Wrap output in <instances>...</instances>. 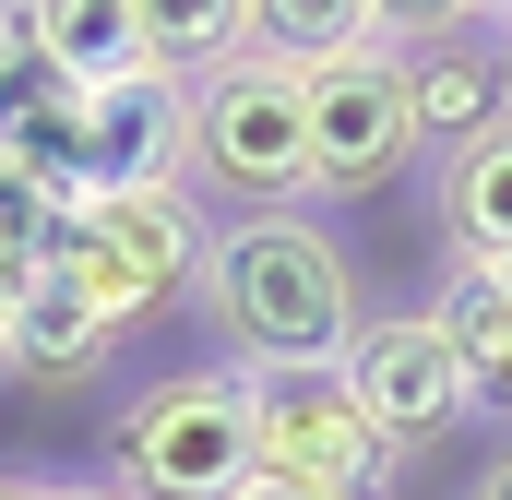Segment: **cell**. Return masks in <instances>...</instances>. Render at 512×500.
<instances>
[{"label": "cell", "mask_w": 512, "mask_h": 500, "mask_svg": "<svg viewBox=\"0 0 512 500\" xmlns=\"http://www.w3.org/2000/svg\"><path fill=\"white\" fill-rule=\"evenodd\" d=\"M60 239V191L24 167V155H0V274H36Z\"/></svg>", "instance_id": "cell-16"}, {"label": "cell", "mask_w": 512, "mask_h": 500, "mask_svg": "<svg viewBox=\"0 0 512 500\" xmlns=\"http://www.w3.org/2000/svg\"><path fill=\"white\" fill-rule=\"evenodd\" d=\"M346 393H358V417L382 429L393 453L405 441H441L453 417H477V370H465V346H453V322L441 310H393V322H358V346H346Z\"/></svg>", "instance_id": "cell-8"}, {"label": "cell", "mask_w": 512, "mask_h": 500, "mask_svg": "<svg viewBox=\"0 0 512 500\" xmlns=\"http://www.w3.org/2000/svg\"><path fill=\"white\" fill-rule=\"evenodd\" d=\"M179 108H191V84H167V72H143V84H96V96H72V131L48 143V167H36V179H48L60 203L179 191V167H191Z\"/></svg>", "instance_id": "cell-6"}, {"label": "cell", "mask_w": 512, "mask_h": 500, "mask_svg": "<svg viewBox=\"0 0 512 500\" xmlns=\"http://www.w3.org/2000/svg\"><path fill=\"white\" fill-rule=\"evenodd\" d=\"M310 96V191H382L417 155V96H405V48H346L298 72Z\"/></svg>", "instance_id": "cell-7"}, {"label": "cell", "mask_w": 512, "mask_h": 500, "mask_svg": "<svg viewBox=\"0 0 512 500\" xmlns=\"http://www.w3.org/2000/svg\"><path fill=\"white\" fill-rule=\"evenodd\" d=\"M453 286H465V298H477V310H501V322H512V250H501V262H465V274H453Z\"/></svg>", "instance_id": "cell-18"}, {"label": "cell", "mask_w": 512, "mask_h": 500, "mask_svg": "<svg viewBox=\"0 0 512 500\" xmlns=\"http://www.w3.org/2000/svg\"><path fill=\"white\" fill-rule=\"evenodd\" d=\"M441 227H453L465 262H501V250H512V120L441 167Z\"/></svg>", "instance_id": "cell-14"}, {"label": "cell", "mask_w": 512, "mask_h": 500, "mask_svg": "<svg viewBox=\"0 0 512 500\" xmlns=\"http://www.w3.org/2000/svg\"><path fill=\"white\" fill-rule=\"evenodd\" d=\"M108 346H120V322H108V310H96V298H84V286H72L60 262H36V274L12 286L0 358H12L24 381H84L96 358H108Z\"/></svg>", "instance_id": "cell-10"}, {"label": "cell", "mask_w": 512, "mask_h": 500, "mask_svg": "<svg viewBox=\"0 0 512 500\" xmlns=\"http://www.w3.org/2000/svg\"><path fill=\"white\" fill-rule=\"evenodd\" d=\"M477 12H501V24H512V0H477Z\"/></svg>", "instance_id": "cell-24"}, {"label": "cell", "mask_w": 512, "mask_h": 500, "mask_svg": "<svg viewBox=\"0 0 512 500\" xmlns=\"http://www.w3.org/2000/svg\"><path fill=\"white\" fill-rule=\"evenodd\" d=\"M48 262L108 310V322H155L167 298H191V274H203V215H191V191H108V203H60V239Z\"/></svg>", "instance_id": "cell-4"}, {"label": "cell", "mask_w": 512, "mask_h": 500, "mask_svg": "<svg viewBox=\"0 0 512 500\" xmlns=\"http://www.w3.org/2000/svg\"><path fill=\"white\" fill-rule=\"evenodd\" d=\"M251 48L262 60H346V48H382L370 0H251Z\"/></svg>", "instance_id": "cell-15"}, {"label": "cell", "mask_w": 512, "mask_h": 500, "mask_svg": "<svg viewBox=\"0 0 512 500\" xmlns=\"http://www.w3.org/2000/svg\"><path fill=\"white\" fill-rule=\"evenodd\" d=\"M120 500H239L251 489V370H167L108 429Z\"/></svg>", "instance_id": "cell-2"}, {"label": "cell", "mask_w": 512, "mask_h": 500, "mask_svg": "<svg viewBox=\"0 0 512 500\" xmlns=\"http://www.w3.org/2000/svg\"><path fill=\"white\" fill-rule=\"evenodd\" d=\"M72 96L84 84H60V60L24 36V12H0V155L48 167V143L72 131Z\"/></svg>", "instance_id": "cell-12"}, {"label": "cell", "mask_w": 512, "mask_h": 500, "mask_svg": "<svg viewBox=\"0 0 512 500\" xmlns=\"http://www.w3.org/2000/svg\"><path fill=\"white\" fill-rule=\"evenodd\" d=\"M405 96H417V143H441V155L489 143V131L512 120V36L453 24V36L405 48Z\"/></svg>", "instance_id": "cell-9"}, {"label": "cell", "mask_w": 512, "mask_h": 500, "mask_svg": "<svg viewBox=\"0 0 512 500\" xmlns=\"http://www.w3.org/2000/svg\"><path fill=\"white\" fill-rule=\"evenodd\" d=\"M239 500H322V489H286V477H262V465H251V489H239Z\"/></svg>", "instance_id": "cell-19"}, {"label": "cell", "mask_w": 512, "mask_h": 500, "mask_svg": "<svg viewBox=\"0 0 512 500\" xmlns=\"http://www.w3.org/2000/svg\"><path fill=\"white\" fill-rule=\"evenodd\" d=\"M12 286H24V274H0V322H12Z\"/></svg>", "instance_id": "cell-22"}, {"label": "cell", "mask_w": 512, "mask_h": 500, "mask_svg": "<svg viewBox=\"0 0 512 500\" xmlns=\"http://www.w3.org/2000/svg\"><path fill=\"white\" fill-rule=\"evenodd\" d=\"M0 500H60V489H48V477H0Z\"/></svg>", "instance_id": "cell-20"}, {"label": "cell", "mask_w": 512, "mask_h": 500, "mask_svg": "<svg viewBox=\"0 0 512 500\" xmlns=\"http://www.w3.org/2000/svg\"><path fill=\"white\" fill-rule=\"evenodd\" d=\"M501 36H512V24H501Z\"/></svg>", "instance_id": "cell-25"}, {"label": "cell", "mask_w": 512, "mask_h": 500, "mask_svg": "<svg viewBox=\"0 0 512 500\" xmlns=\"http://www.w3.org/2000/svg\"><path fill=\"white\" fill-rule=\"evenodd\" d=\"M370 24H382V36H417V48H429V36L477 24V0H370Z\"/></svg>", "instance_id": "cell-17"}, {"label": "cell", "mask_w": 512, "mask_h": 500, "mask_svg": "<svg viewBox=\"0 0 512 500\" xmlns=\"http://www.w3.org/2000/svg\"><path fill=\"white\" fill-rule=\"evenodd\" d=\"M60 500H120V489H60Z\"/></svg>", "instance_id": "cell-23"}, {"label": "cell", "mask_w": 512, "mask_h": 500, "mask_svg": "<svg viewBox=\"0 0 512 500\" xmlns=\"http://www.w3.org/2000/svg\"><path fill=\"white\" fill-rule=\"evenodd\" d=\"M179 143H191L179 179H203L227 203H298L310 191V96H298V60L239 48L227 72H203L191 108H179Z\"/></svg>", "instance_id": "cell-3"}, {"label": "cell", "mask_w": 512, "mask_h": 500, "mask_svg": "<svg viewBox=\"0 0 512 500\" xmlns=\"http://www.w3.org/2000/svg\"><path fill=\"white\" fill-rule=\"evenodd\" d=\"M477 500H512V465H489V477H477Z\"/></svg>", "instance_id": "cell-21"}, {"label": "cell", "mask_w": 512, "mask_h": 500, "mask_svg": "<svg viewBox=\"0 0 512 500\" xmlns=\"http://www.w3.org/2000/svg\"><path fill=\"white\" fill-rule=\"evenodd\" d=\"M24 12V36L60 60V84H143L155 72V48H143V24H131V0H12Z\"/></svg>", "instance_id": "cell-11"}, {"label": "cell", "mask_w": 512, "mask_h": 500, "mask_svg": "<svg viewBox=\"0 0 512 500\" xmlns=\"http://www.w3.org/2000/svg\"><path fill=\"white\" fill-rule=\"evenodd\" d=\"M251 465L322 500H393L405 453L358 417V393L334 370H286V381H251Z\"/></svg>", "instance_id": "cell-5"}, {"label": "cell", "mask_w": 512, "mask_h": 500, "mask_svg": "<svg viewBox=\"0 0 512 500\" xmlns=\"http://www.w3.org/2000/svg\"><path fill=\"white\" fill-rule=\"evenodd\" d=\"M131 24H143L167 84H203V72H227L251 48V0H131Z\"/></svg>", "instance_id": "cell-13"}, {"label": "cell", "mask_w": 512, "mask_h": 500, "mask_svg": "<svg viewBox=\"0 0 512 500\" xmlns=\"http://www.w3.org/2000/svg\"><path fill=\"white\" fill-rule=\"evenodd\" d=\"M191 298L215 310L227 358L251 381L346 370V346H358V274H346V250L322 239L310 215H239V227H215Z\"/></svg>", "instance_id": "cell-1"}]
</instances>
